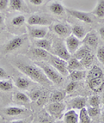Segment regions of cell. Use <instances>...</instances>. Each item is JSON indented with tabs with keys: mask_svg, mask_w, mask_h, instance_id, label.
<instances>
[{
	"mask_svg": "<svg viewBox=\"0 0 104 123\" xmlns=\"http://www.w3.org/2000/svg\"><path fill=\"white\" fill-rule=\"evenodd\" d=\"M11 62L19 72L28 76L36 83L45 88H49L53 86L52 82L45 75L44 72L35 62H31V61L22 57H17L12 60Z\"/></svg>",
	"mask_w": 104,
	"mask_h": 123,
	"instance_id": "cell-1",
	"label": "cell"
},
{
	"mask_svg": "<svg viewBox=\"0 0 104 123\" xmlns=\"http://www.w3.org/2000/svg\"><path fill=\"white\" fill-rule=\"evenodd\" d=\"M0 115L5 121L24 119L33 115V110L26 107L18 105H4L0 106Z\"/></svg>",
	"mask_w": 104,
	"mask_h": 123,
	"instance_id": "cell-2",
	"label": "cell"
},
{
	"mask_svg": "<svg viewBox=\"0 0 104 123\" xmlns=\"http://www.w3.org/2000/svg\"><path fill=\"white\" fill-rule=\"evenodd\" d=\"M39 68H41L43 72H44L45 75L47 78L52 82L53 85L57 86V87H61L64 84L65 82V78L62 75H61L55 68L51 66L50 64L47 62H34Z\"/></svg>",
	"mask_w": 104,
	"mask_h": 123,
	"instance_id": "cell-3",
	"label": "cell"
},
{
	"mask_svg": "<svg viewBox=\"0 0 104 123\" xmlns=\"http://www.w3.org/2000/svg\"><path fill=\"white\" fill-rule=\"evenodd\" d=\"M11 80L16 88L24 92H29L32 88L39 86V84L36 83L35 81L30 79L29 77L24 75L21 72L20 74H14L11 77Z\"/></svg>",
	"mask_w": 104,
	"mask_h": 123,
	"instance_id": "cell-4",
	"label": "cell"
},
{
	"mask_svg": "<svg viewBox=\"0 0 104 123\" xmlns=\"http://www.w3.org/2000/svg\"><path fill=\"white\" fill-rule=\"evenodd\" d=\"M26 35H20L16 36L11 39H10L5 44L4 49H3V53L7 55V54H11L22 48L25 44L27 41Z\"/></svg>",
	"mask_w": 104,
	"mask_h": 123,
	"instance_id": "cell-5",
	"label": "cell"
},
{
	"mask_svg": "<svg viewBox=\"0 0 104 123\" xmlns=\"http://www.w3.org/2000/svg\"><path fill=\"white\" fill-rule=\"evenodd\" d=\"M44 109L55 121H57V120L62 119L63 114L66 112V103H65V101L47 103L44 106Z\"/></svg>",
	"mask_w": 104,
	"mask_h": 123,
	"instance_id": "cell-6",
	"label": "cell"
},
{
	"mask_svg": "<svg viewBox=\"0 0 104 123\" xmlns=\"http://www.w3.org/2000/svg\"><path fill=\"white\" fill-rule=\"evenodd\" d=\"M47 62H49L51 66L55 68L61 75H62L64 77L69 76V72L68 70V67H67V61L56 56V55L50 54Z\"/></svg>",
	"mask_w": 104,
	"mask_h": 123,
	"instance_id": "cell-7",
	"label": "cell"
},
{
	"mask_svg": "<svg viewBox=\"0 0 104 123\" xmlns=\"http://www.w3.org/2000/svg\"><path fill=\"white\" fill-rule=\"evenodd\" d=\"M66 110H81L87 107V97L83 95H76L66 100Z\"/></svg>",
	"mask_w": 104,
	"mask_h": 123,
	"instance_id": "cell-8",
	"label": "cell"
},
{
	"mask_svg": "<svg viewBox=\"0 0 104 123\" xmlns=\"http://www.w3.org/2000/svg\"><path fill=\"white\" fill-rule=\"evenodd\" d=\"M51 51H52V55H56V56L65 60V61H68L71 57L70 53L67 49L64 42H62L60 40L52 43V49H51Z\"/></svg>",
	"mask_w": 104,
	"mask_h": 123,
	"instance_id": "cell-9",
	"label": "cell"
},
{
	"mask_svg": "<svg viewBox=\"0 0 104 123\" xmlns=\"http://www.w3.org/2000/svg\"><path fill=\"white\" fill-rule=\"evenodd\" d=\"M11 101L13 102V104L22 107H26L30 108V105L31 103V101L30 99L29 95H27L26 92L24 91H14L12 93L11 97Z\"/></svg>",
	"mask_w": 104,
	"mask_h": 123,
	"instance_id": "cell-10",
	"label": "cell"
},
{
	"mask_svg": "<svg viewBox=\"0 0 104 123\" xmlns=\"http://www.w3.org/2000/svg\"><path fill=\"white\" fill-rule=\"evenodd\" d=\"M28 55L34 59V62H47L50 55V52L38 47H33L29 49Z\"/></svg>",
	"mask_w": 104,
	"mask_h": 123,
	"instance_id": "cell-11",
	"label": "cell"
},
{
	"mask_svg": "<svg viewBox=\"0 0 104 123\" xmlns=\"http://www.w3.org/2000/svg\"><path fill=\"white\" fill-rule=\"evenodd\" d=\"M26 22L30 26H48L51 24V20L49 18L39 14L30 16Z\"/></svg>",
	"mask_w": 104,
	"mask_h": 123,
	"instance_id": "cell-12",
	"label": "cell"
},
{
	"mask_svg": "<svg viewBox=\"0 0 104 123\" xmlns=\"http://www.w3.org/2000/svg\"><path fill=\"white\" fill-rule=\"evenodd\" d=\"M66 11L69 14H70L73 18H76L77 20H80L83 23H86V24L94 23V18L90 13L75 9H66Z\"/></svg>",
	"mask_w": 104,
	"mask_h": 123,
	"instance_id": "cell-13",
	"label": "cell"
},
{
	"mask_svg": "<svg viewBox=\"0 0 104 123\" xmlns=\"http://www.w3.org/2000/svg\"><path fill=\"white\" fill-rule=\"evenodd\" d=\"M87 87L93 93H101L104 90V77L86 80Z\"/></svg>",
	"mask_w": 104,
	"mask_h": 123,
	"instance_id": "cell-14",
	"label": "cell"
},
{
	"mask_svg": "<svg viewBox=\"0 0 104 123\" xmlns=\"http://www.w3.org/2000/svg\"><path fill=\"white\" fill-rule=\"evenodd\" d=\"M15 88L16 87L11 78L0 80V95L5 99V97H7V95H12V93L15 91Z\"/></svg>",
	"mask_w": 104,
	"mask_h": 123,
	"instance_id": "cell-15",
	"label": "cell"
},
{
	"mask_svg": "<svg viewBox=\"0 0 104 123\" xmlns=\"http://www.w3.org/2000/svg\"><path fill=\"white\" fill-rule=\"evenodd\" d=\"M48 27L47 26H30L28 27V32L31 38L40 39L44 38L48 34Z\"/></svg>",
	"mask_w": 104,
	"mask_h": 123,
	"instance_id": "cell-16",
	"label": "cell"
},
{
	"mask_svg": "<svg viewBox=\"0 0 104 123\" xmlns=\"http://www.w3.org/2000/svg\"><path fill=\"white\" fill-rule=\"evenodd\" d=\"M64 43L66 45V48L68 49V51L70 53V55H73L74 53L81 47V45L82 43V41L78 39L77 37H75V36L71 34L68 37H66V39L64 41Z\"/></svg>",
	"mask_w": 104,
	"mask_h": 123,
	"instance_id": "cell-17",
	"label": "cell"
},
{
	"mask_svg": "<svg viewBox=\"0 0 104 123\" xmlns=\"http://www.w3.org/2000/svg\"><path fill=\"white\" fill-rule=\"evenodd\" d=\"M82 43L87 45L91 49H95L98 48V43H99V38L95 31H91L86 34L85 37L82 39Z\"/></svg>",
	"mask_w": 104,
	"mask_h": 123,
	"instance_id": "cell-18",
	"label": "cell"
},
{
	"mask_svg": "<svg viewBox=\"0 0 104 123\" xmlns=\"http://www.w3.org/2000/svg\"><path fill=\"white\" fill-rule=\"evenodd\" d=\"M53 31L61 37H68L71 35V27L65 23H56L53 25Z\"/></svg>",
	"mask_w": 104,
	"mask_h": 123,
	"instance_id": "cell-19",
	"label": "cell"
},
{
	"mask_svg": "<svg viewBox=\"0 0 104 123\" xmlns=\"http://www.w3.org/2000/svg\"><path fill=\"white\" fill-rule=\"evenodd\" d=\"M66 92L64 89H55L51 91L49 93V102L48 103H51V102H61V101H64L65 98H66Z\"/></svg>",
	"mask_w": 104,
	"mask_h": 123,
	"instance_id": "cell-20",
	"label": "cell"
},
{
	"mask_svg": "<svg viewBox=\"0 0 104 123\" xmlns=\"http://www.w3.org/2000/svg\"><path fill=\"white\" fill-rule=\"evenodd\" d=\"M101 77H104V72L103 69L97 64H93V66L87 71L86 80L93 79V78H101Z\"/></svg>",
	"mask_w": 104,
	"mask_h": 123,
	"instance_id": "cell-21",
	"label": "cell"
},
{
	"mask_svg": "<svg viewBox=\"0 0 104 123\" xmlns=\"http://www.w3.org/2000/svg\"><path fill=\"white\" fill-rule=\"evenodd\" d=\"M49 10L51 13L55 16H62L66 11V9L63 6V5H62V3L58 2V1L51 2L49 5Z\"/></svg>",
	"mask_w": 104,
	"mask_h": 123,
	"instance_id": "cell-22",
	"label": "cell"
},
{
	"mask_svg": "<svg viewBox=\"0 0 104 123\" xmlns=\"http://www.w3.org/2000/svg\"><path fill=\"white\" fill-rule=\"evenodd\" d=\"M39 86H37V87H36V88H32L31 91H29V92H26L27 95H29L31 102H37V101L38 100H39L40 98L43 95L44 92L46 91L45 89H48V88H45V89H43V88H40Z\"/></svg>",
	"mask_w": 104,
	"mask_h": 123,
	"instance_id": "cell-23",
	"label": "cell"
},
{
	"mask_svg": "<svg viewBox=\"0 0 104 123\" xmlns=\"http://www.w3.org/2000/svg\"><path fill=\"white\" fill-rule=\"evenodd\" d=\"M69 79L72 81H77V82H82V81L86 80L87 77V69H82V70H75L70 71L69 73Z\"/></svg>",
	"mask_w": 104,
	"mask_h": 123,
	"instance_id": "cell-24",
	"label": "cell"
},
{
	"mask_svg": "<svg viewBox=\"0 0 104 123\" xmlns=\"http://www.w3.org/2000/svg\"><path fill=\"white\" fill-rule=\"evenodd\" d=\"M62 121L64 123H79L78 113L76 110H67L62 116Z\"/></svg>",
	"mask_w": 104,
	"mask_h": 123,
	"instance_id": "cell-25",
	"label": "cell"
},
{
	"mask_svg": "<svg viewBox=\"0 0 104 123\" xmlns=\"http://www.w3.org/2000/svg\"><path fill=\"white\" fill-rule=\"evenodd\" d=\"M9 8L15 11H28L24 0H10Z\"/></svg>",
	"mask_w": 104,
	"mask_h": 123,
	"instance_id": "cell-26",
	"label": "cell"
},
{
	"mask_svg": "<svg viewBox=\"0 0 104 123\" xmlns=\"http://www.w3.org/2000/svg\"><path fill=\"white\" fill-rule=\"evenodd\" d=\"M67 67H68V70L69 72L70 71H75V70H82L85 69L82 66V64L81 63L80 60L76 59L75 57L71 56L68 61H67Z\"/></svg>",
	"mask_w": 104,
	"mask_h": 123,
	"instance_id": "cell-27",
	"label": "cell"
},
{
	"mask_svg": "<svg viewBox=\"0 0 104 123\" xmlns=\"http://www.w3.org/2000/svg\"><path fill=\"white\" fill-rule=\"evenodd\" d=\"M35 119L38 121V123H54L55 121V119L51 116L45 109L41 110L37 114V118Z\"/></svg>",
	"mask_w": 104,
	"mask_h": 123,
	"instance_id": "cell-28",
	"label": "cell"
},
{
	"mask_svg": "<svg viewBox=\"0 0 104 123\" xmlns=\"http://www.w3.org/2000/svg\"><path fill=\"white\" fill-rule=\"evenodd\" d=\"M34 45H35V47L43 49L49 51V52H51V49H52V43L49 39H47V38L35 39Z\"/></svg>",
	"mask_w": 104,
	"mask_h": 123,
	"instance_id": "cell-29",
	"label": "cell"
},
{
	"mask_svg": "<svg viewBox=\"0 0 104 123\" xmlns=\"http://www.w3.org/2000/svg\"><path fill=\"white\" fill-rule=\"evenodd\" d=\"M91 52H92V49L89 47H88L85 44H82V45H81V47L78 49L74 53L73 56L75 57L78 60H82L83 57H85L87 55H89V53Z\"/></svg>",
	"mask_w": 104,
	"mask_h": 123,
	"instance_id": "cell-30",
	"label": "cell"
},
{
	"mask_svg": "<svg viewBox=\"0 0 104 123\" xmlns=\"http://www.w3.org/2000/svg\"><path fill=\"white\" fill-rule=\"evenodd\" d=\"M71 34L75 36V37H77L78 39L82 40L85 37L87 32L84 27L75 24V25H73V26L71 27Z\"/></svg>",
	"mask_w": 104,
	"mask_h": 123,
	"instance_id": "cell-31",
	"label": "cell"
},
{
	"mask_svg": "<svg viewBox=\"0 0 104 123\" xmlns=\"http://www.w3.org/2000/svg\"><path fill=\"white\" fill-rule=\"evenodd\" d=\"M87 105L89 107H95V108H102V101L101 96L97 94H93L89 95L87 98Z\"/></svg>",
	"mask_w": 104,
	"mask_h": 123,
	"instance_id": "cell-32",
	"label": "cell"
},
{
	"mask_svg": "<svg viewBox=\"0 0 104 123\" xmlns=\"http://www.w3.org/2000/svg\"><path fill=\"white\" fill-rule=\"evenodd\" d=\"M91 13L98 18H104V0H98L95 9Z\"/></svg>",
	"mask_w": 104,
	"mask_h": 123,
	"instance_id": "cell-33",
	"label": "cell"
},
{
	"mask_svg": "<svg viewBox=\"0 0 104 123\" xmlns=\"http://www.w3.org/2000/svg\"><path fill=\"white\" fill-rule=\"evenodd\" d=\"M87 112L89 114L93 121H99L100 116H101V112H102V108H95V107H86Z\"/></svg>",
	"mask_w": 104,
	"mask_h": 123,
	"instance_id": "cell-34",
	"label": "cell"
},
{
	"mask_svg": "<svg viewBox=\"0 0 104 123\" xmlns=\"http://www.w3.org/2000/svg\"><path fill=\"white\" fill-rule=\"evenodd\" d=\"M79 88H81V82L70 81L66 85L64 90L65 92H66L67 95H73L75 92L79 91Z\"/></svg>",
	"mask_w": 104,
	"mask_h": 123,
	"instance_id": "cell-35",
	"label": "cell"
},
{
	"mask_svg": "<svg viewBox=\"0 0 104 123\" xmlns=\"http://www.w3.org/2000/svg\"><path fill=\"white\" fill-rule=\"evenodd\" d=\"M94 60H95V55H94L93 53L91 52L85 57H83L82 60H80V62H81V63L82 64V66L85 69H89L91 67L93 66Z\"/></svg>",
	"mask_w": 104,
	"mask_h": 123,
	"instance_id": "cell-36",
	"label": "cell"
},
{
	"mask_svg": "<svg viewBox=\"0 0 104 123\" xmlns=\"http://www.w3.org/2000/svg\"><path fill=\"white\" fill-rule=\"evenodd\" d=\"M78 113V118H79V123H94L93 120L89 117V114L87 112V108H82L79 110Z\"/></svg>",
	"mask_w": 104,
	"mask_h": 123,
	"instance_id": "cell-37",
	"label": "cell"
},
{
	"mask_svg": "<svg viewBox=\"0 0 104 123\" xmlns=\"http://www.w3.org/2000/svg\"><path fill=\"white\" fill-rule=\"evenodd\" d=\"M27 21L26 18L24 15H17L15 17L11 18V24L13 27L18 28V27L23 26L25 24V22Z\"/></svg>",
	"mask_w": 104,
	"mask_h": 123,
	"instance_id": "cell-38",
	"label": "cell"
},
{
	"mask_svg": "<svg viewBox=\"0 0 104 123\" xmlns=\"http://www.w3.org/2000/svg\"><path fill=\"white\" fill-rule=\"evenodd\" d=\"M96 57H97L98 61L102 64L104 67V46H100L97 48L96 50Z\"/></svg>",
	"mask_w": 104,
	"mask_h": 123,
	"instance_id": "cell-39",
	"label": "cell"
},
{
	"mask_svg": "<svg viewBox=\"0 0 104 123\" xmlns=\"http://www.w3.org/2000/svg\"><path fill=\"white\" fill-rule=\"evenodd\" d=\"M34 120L33 115L24 119H18V120H12V121H7L5 123H32Z\"/></svg>",
	"mask_w": 104,
	"mask_h": 123,
	"instance_id": "cell-40",
	"label": "cell"
},
{
	"mask_svg": "<svg viewBox=\"0 0 104 123\" xmlns=\"http://www.w3.org/2000/svg\"><path fill=\"white\" fill-rule=\"evenodd\" d=\"M11 77L9 75V73L5 68L0 66V80H5V79H11Z\"/></svg>",
	"mask_w": 104,
	"mask_h": 123,
	"instance_id": "cell-41",
	"label": "cell"
},
{
	"mask_svg": "<svg viewBox=\"0 0 104 123\" xmlns=\"http://www.w3.org/2000/svg\"><path fill=\"white\" fill-rule=\"evenodd\" d=\"M10 0H0V11H5L9 7Z\"/></svg>",
	"mask_w": 104,
	"mask_h": 123,
	"instance_id": "cell-42",
	"label": "cell"
},
{
	"mask_svg": "<svg viewBox=\"0 0 104 123\" xmlns=\"http://www.w3.org/2000/svg\"><path fill=\"white\" fill-rule=\"evenodd\" d=\"M29 2L35 6H39L43 3V0H29Z\"/></svg>",
	"mask_w": 104,
	"mask_h": 123,
	"instance_id": "cell-43",
	"label": "cell"
},
{
	"mask_svg": "<svg viewBox=\"0 0 104 123\" xmlns=\"http://www.w3.org/2000/svg\"><path fill=\"white\" fill-rule=\"evenodd\" d=\"M99 34H100V37H101V38H102V41L104 42V26L101 27V28L99 29Z\"/></svg>",
	"mask_w": 104,
	"mask_h": 123,
	"instance_id": "cell-44",
	"label": "cell"
},
{
	"mask_svg": "<svg viewBox=\"0 0 104 123\" xmlns=\"http://www.w3.org/2000/svg\"><path fill=\"white\" fill-rule=\"evenodd\" d=\"M100 123H104V108L102 109V112H101V116H100L99 120Z\"/></svg>",
	"mask_w": 104,
	"mask_h": 123,
	"instance_id": "cell-45",
	"label": "cell"
},
{
	"mask_svg": "<svg viewBox=\"0 0 104 123\" xmlns=\"http://www.w3.org/2000/svg\"><path fill=\"white\" fill-rule=\"evenodd\" d=\"M101 101H102V106L104 107V90L102 92V95H101Z\"/></svg>",
	"mask_w": 104,
	"mask_h": 123,
	"instance_id": "cell-46",
	"label": "cell"
},
{
	"mask_svg": "<svg viewBox=\"0 0 104 123\" xmlns=\"http://www.w3.org/2000/svg\"><path fill=\"white\" fill-rule=\"evenodd\" d=\"M4 21H5V18H4V17H3L2 14H0V26L4 24Z\"/></svg>",
	"mask_w": 104,
	"mask_h": 123,
	"instance_id": "cell-47",
	"label": "cell"
},
{
	"mask_svg": "<svg viewBox=\"0 0 104 123\" xmlns=\"http://www.w3.org/2000/svg\"><path fill=\"white\" fill-rule=\"evenodd\" d=\"M6 121H5V120L4 118H3L1 115H0V123H5Z\"/></svg>",
	"mask_w": 104,
	"mask_h": 123,
	"instance_id": "cell-48",
	"label": "cell"
},
{
	"mask_svg": "<svg viewBox=\"0 0 104 123\" xmlns=\"http://www.w3.org/2000/svg\"><path fill=\"white\" fill-rule=\"evenodd\" d=\"M54 123H64V122H63V121H62V120H57V121H55Z\"/></svg>",
	"mask_w": 104,
	"mask_h": 123,
	"instance_id": "cell-49",
	"label": "cell"
},
{
	"mask_svg": "<svg viewBox=\"0 0 104 123\" xmlns=\"http://www.w3.org/2000/svg\"><path fill=\"white\" fill-rule=\"evenodd\" d=\"M32 123H38V121L36 120L35 118H34V120H33V121H32Z\"/></svg>",
	"mask_w": 104,
	"mask_h": 123,
	"instance_id": "cell-50",
	"label": "cell"
},
{
	"mask_svg": "<svg viewBox=\"0 0 104 123\" xmlns=\"http://www.w3.org/2000/svg\"><path fill=\"white\" fill-rule=\"evenodd\" d=\"M0 36H1V31H0Z\"/></svg>",
	"mask_w": 104,
	"mask_h": 123,
	"instance_id": "cell-51",
	"label": "cell"
},
{
	"mask_svg": "<svg viewBox=\"0 0 104 123\" xmlns=\"http://www.w3.org/2000/svg\"><path fill=\"white\" fill-rule=\"evenodd\" d=\"M99 123H100V122H99Z\"/></svg>",
	"mask_w": 104,
	"mask_h": 123,
	"instance_id": "cell-52",
	"label": "cell"
}]
</instances>
